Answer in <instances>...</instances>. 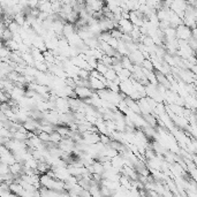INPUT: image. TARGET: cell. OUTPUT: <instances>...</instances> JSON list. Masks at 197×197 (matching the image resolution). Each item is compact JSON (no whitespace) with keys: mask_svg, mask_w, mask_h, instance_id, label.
<instances>
[{"mask_svg":"<svg viewBox=\"0 0 197 197\" xmlns=\"http://www.w3.org/2000/svg\"><path fill=\"white\" fill-rule=\"evenodd\" d=\"M74 91L76 93V97L81 101H85V99L91 98L95 93L92 92V89L89 88V87H76Z\"/></svg>","mask_w":197,"mask_h":197,"instance_id":"2","label":"cell"},{"mask_svg":"<svg viewBox=\"0 0 197 197\" xmlns=\"http://www.w3.org/2000/svg\"><path fill=\"white\" fill-rule=\"evenodd\" d=\"M176 38L179 41H186L188 42L189 39L193 38V30L186 27L185 24H181L176 28Z\"/></svg>","mask_w":197,"mask_h":197,"instance_id":"1","label":"cell"},{"mask_svg":"<svg viewBox=\"0 0 197 197\" xmlns=\"http://www.w3.org/2000/svg\"><path fill=\"white\" fill-rule=\"evenodd\" d=\"M109 69V67H107L106 65H104V63L101 62V61L98 62V66H97V68H96V71H98V73H101V75H105Z\"/></svg>","mask_w":197,"mask_h":197,"instance_id":"6","label":"cell"},{"mask_svg":"<svg viewBox=\"0 0 197 197\" xmlns=\"http://www.w3.org/2000/svg\"><path fill=\"white\" fill-rule=\"evenodd\" d=\"M104 77L106 79V81H111V82H114V81L118 79V73L114 69H112V68H109V71H107V73L104 75Z\"/></svg>","mask_w":197,"mask_h":197,"instance_id":"4","label":"cell"},{"mask_svg":"<svg viewBox=\"0 0 197 197\" xmlns=\"http://www.w3.org/2000/svg\"><path fill=\"white\" fill-rule=\"evenodd\" d=\"M62 139H63V137L60 134H59L57 130H55V131H53V133L51 134V141H50V142L53 143V144H55V145H58L59 143L61 142Z\"/></svg>","mask_w":197,"mask_h":197,"instance_id":"5","label":"cell"},{"mask_svg":"<svg viewBox=\"0 0 197 197\" xmlns=\"http://www.w3.org/2000/svg\"><path fill=\"white\" fill-rule=\"evenodd\" d=\"M118 28L120 29L122 34H127V35H130L131 34V31L134 30L135 25L131 23L130 20H127V19H121L119 23H118Z\"/></svg>","mask_w":197,"mask_h":197,"instance_id":"3","label":"cell"},{"mask_svg":"<svg viewBox=\"0 0 197 197\" xmlns=\"http://www.w3.org/2000/svg\"><path fill=\"white\" fill-rule=\"evenodd\" d=\"M9 173H11L9 165L1 163V165H0V175H6V174H9Z\"/></svg>","mask_w":197,"mask_h":197,"instance_id":"7","label":"cell"}]
</instances>
